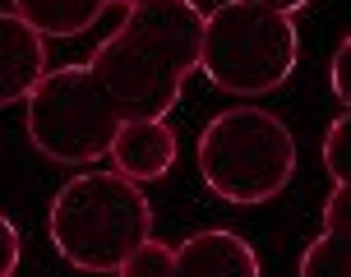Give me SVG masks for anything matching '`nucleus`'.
Here are the masks:
<instances>
[{"instance_id": "obj_9", "label": "nucleus", "mask_w": 351, "mask_h": 277, "mask_svg": "<svg viewBox=\"0 0 351 277\" xmlns=\"http://www.w3.org/2000/svg\"><path fill=\"white\" fill-rule=\"evenodd\" d=\"M300 273L305 277H347L351 273V180L333 185V199L324 204V236H319L305 259H300Z\"/></svg>"}, {"instance_id": "obj_4", "label": "nucleus", "mask_w": 351, "mask_h": 277, "mask_svg": "<svg viewBox=\"0 0 351 277\" xmlns=\"http://www.w3.org/2000/svg\"><path fill=\"white\" fill-rule=\"evenodd\" d=\"M300 60L296 14L259 5V0H227L204 14L199 42V74L227 97H268L278 93Z\"/></svg>"}, {"instance_id": "obj_13", "label": "nucleus", "mask_w": 351, "mask_h": 277, "mask_svg": "<svg viewBox=\"0 0 351 277\" xmlns=\"http://www.w3.org/2000/svg\"><path fill=\"white\" fill-rule=\"evenodd\" d=\"M328 88H333L337 106H351V37L337 42L333 65H328Z\"/></svg>"}, {"instance_id": "obj_1", "label": "nucleus", "mask_w": 351, "mask_h": 277, "mask_svg": "<svg viewBox=\"0 0 351 277\" xmlns=\"http://www.w3.org/2000/svg\"><path fill=\"white\" fill-rule=\"evenodd\" d=\"M121 23L93 51L88 69L97 74L121 121L167 116L199 69L204 10L194 0H130L116 10Z\"/></svg>"}, {"instance_id": "obj_11", "label": "nucleus", "mask_w": 351, "mask_h": 277, "mask_svg": "<svg viewBox=\"0 0 351 277\" xmlns=\"http://www.w3.org/2000/svg\"><path fill=\"white\" fill-rule=\"evenodd\" d=\"M121 277H171L176 273V245H162L153 236H143L116 268Z\"/></svg>"}, {"instance_id": "obj_10", "label": "nucleus", "mask_w": 351, "mask_h": 277, "mask_svg": "<svg viewBox=\"0 0 351 277\" xmlns=\"http://www.w3.org/2000/svg\"><path fill=\"white\" fill-rule=\"evenodd\" d=\"M121 5L130 0H14V14L28 19L42 37H79Z\"/></svg>"}, {"instance_id": "obj_15", "label": "nucleus", "mask_w": 351, "mask_h": 277, "mask_svg": "<svg viewBox=\"0 0 351 277\" xmlns=\"http://www.w3.org/2000/svg\"><path fill=\"white\" fill-rule=\"evenodd\" d=\"M259 5H273V10H287V14H296V10L315 5V0H259Z\"/></svg>"}, {"instance_id": "obj_3", "label": "nucleus", "mask_w": 351, "mask_h": 277, "mask_svg": "<svg viewBox=\"0 0 351 277\" xmlns=\"http://www.w3.org/2000/svg\"><path fill=\"white\" fill-rule=\"evenodd\" d=\"M296 134L278 111L236 102L217 111L199 134V176L222 204L259 208L273 204L296 180Z\"/></svg>"}, {"instance_id": "obj_14", "label": "nucleus", "mask_w": 351, "mask_h": 277, "mask_svg": "<svg viewBox=\"0 0 351 277\" xmlns=\"http://www.w3.org/2000/svg\"><path fill=\"white\" fill-rule=\"evenodd\" d=\"M19 254H23V241H19V226L0 213V277H10L19 268Z\"/></svg>"}, {"instance_id": "obj_8", "label": "nucleus", "mask_w": 351, "mask_h": 277, "mask_svg": "<svg viewBox=\"0 0 351 277\" xmlns=\"http://www.w3.org/2000/svg\"><path fill=\"white\" fill-rule=\"evenodd\" d=\"M176 273L194 277H259V254L236 231H194L176 245Z\"/></svg>"}, {"instance_id": "obj_6", "label": "nucleus", "mask_w": 351, "mask_h": 277, "mask_svg": "<svg viewBox=\"0 0 351 277\" xmlns=\"http://www.w3.org/2000/svg\"><path fill=\"white\" fill-rule=\"evenodd\" d=\"M106 157H111V167L121 176L139 180V185H153L176 167L180 143H176L167 116H130V121L116 125Z\"/></svg>"}, {"instance_id": "obj_2", "label": "nucleus", "mask_w": 351, "mask_h": 277, "mask_svg": "<svg viewBox=\"0 0 351 277\" xmlns=\"http://www.w3.org/2000/svg\"><path fill=\"white\" fill-rule=\"evenodd\" d=\"M56 254L84 273H116L121 259L153 236V204L139 180L111 171H79L51 194L47 208Z\"/></svg>"}, {"instance_id": "obj_7", "label": "nucleus", "mask_w": 351, "mask_h": 277, "mask_svg": "<svg viewBox=\"0 0 351 277\" xmlns=\"http://www.w3.org/2000/svg\"><path fill=\"white\" fill-rule=\"evenodd\" d=\"M42 69H47V37L14 10H0V106L23 102Z\"/></svg>"}, {"instance_id": "obj_12", "label": "nucleus", "mask_w": 351, "mask_h": 277, "mask_svg": "<svg viewBox=\"0 0 351 277\" xmlns=\"http://www.w3.org/2000/svg\"><path fill=\"white\" fill-rule=\"evenodd\" d=\"M324 171L333 176V185L351 180V111L347 106L337 111V121L324 134Z\"/></svg>"}, {"instance_id": "obj_5", "label": "nucleus", "mask_w": 351, "mask_h": 277, "mask_svg": "<svg viewBox=\"0 0 351 277\" xmlns=\"http://www.w3.org/2000/svg\"><path fill=\"white\" fill-rule=\"evenodd\" d=\"M23 134L47 162L60 167H93L111 148V134L121 125V111L97 84V74L84 65L42 69V79L28 88Z\"/></svg>"}]
</instances>
